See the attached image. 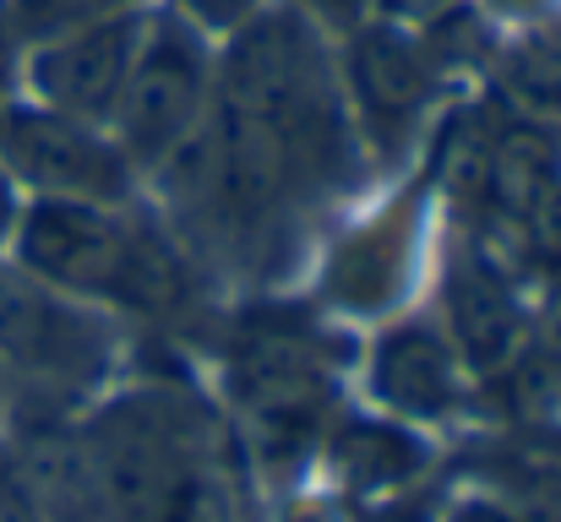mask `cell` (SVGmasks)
I'll list each match as a JSON object with an SVG mask.
<instances>
[{"label": "cell", "mask_w": 561, "mask_h": 522, "mask_svg": "<svg viewBox=\"0 0 561 522\" xmlns=\"http://www.w3.org/2000/svg\"><path fill=\"white\" fill-rule=\"evenodd\" d=\"M339 66L317 22L289 11H262L229 33L213 66L207 126L175 159L196 164V190L229 229L267 223L306 190H322L344 170V98Z\"/></svg>", "instance_id": "6da1fadb"}, {"label": "cell", "mask_w": 561, "mask_h": 522, "mask_svg": "<svg viewBox=\"0 0 561 522\" xmlns=\"http://www.w3.org/2000/svg\"><path fill=\"white\" fill-rule=\"evenodd\" d=\"M88 441L110 522H234V490L207 408L175 386L115 397Z\"/></svg>", "instance_id": "7a4b0ae2"}, {"label": "cell", "mask_w": 561, "mask_h": 522, "mask_svg": "<svg viewBox=\"0 0 561 522\" xmlns=\"http://www.w3.org/2000/svg\"><path fill=\"white\" fill-rule=\"evenodd\" d=\"M16 267L44 289L82 300V305H121V311H175L186 300L181 256L121 207L104 201H60L33 196L16 218Z\"/></svg>", "instance_id": "3957f363"}, {"label": "cell", "mask_w": 561, "mask_h": 522, "mask_svg": "<svg viewBox=\"0 0 561 522\" xmlns=\"http://www.w3.org/2000/svg\"><path fill=\"white\" fill-rule=\"evenodd\" d=\"M213 104V60H207V33H196L175 11L153 16L142 27L131 77L121 88V104L110 115V137L121 153L148 170H164L191 137L207 126Z\"/></svg>", "instance_id": "277c9868"}, {"label": "cell", "mask_w": 561, "mask_h": 522, "mask_svg": "<svg viewBox=\"0 0 561 522\" xmlns=\"http://www.w3.org/2000/svg\"><path fill=\"white\" fill-rule=\"evenodd\" d=\"M0 164L11 170V179H27L38 196L60 201L121 207L131 190V159L104 126H82L38 104L0 115Z\"/></svg>", "instance_id": "5b68a950"}, {"label": "cell", "mask_w": 561, "mask_h": 522, "mask_svg": "<svg viewBox=\"0 0 561 522\" xmlns=\"http://www.w3.org/2000/svg\"><path fill=\"white\" fill-rule=\"evenodd\" d=\"M142 27H148V5L142 11H126V16H110V22H88V27H71V33H55V38L27 44L22 82H27L33 104L49 109V115H66V120H82V126H104L110 131V115H115L121 88L131 77Z\"/></svg>", "instance_id": "8992f818"}, {"label": "cell", "mask_w": 561, "mask_h": 522, "mask_svg": "<svg viewBox=\"0 0 561 522\" xmlns=\"http://www.w3.org/2000/svg\"><path fill=\"white\" fill-rule=\"evenodd\" d=\"M344 88L355 98V115L366 126L381 153H398L436 88V44H425V33L398 27V22H360L350 60H344Z\"/></svg>", "instance_id": "52a82bcc"}, {"label": "cell", "mask_w": 561, "mask_h": 522, "mask_svg": "<svg viewBox=\"0 0 561 522\" xmlns=\"http://www.w3.org/2000/svg\"><path fill=\"white\" fill-rule=\"evenodd\" d=\"M234 386L251 414V436L273 457H295L300 441L317 436L322 425V392L328 370L311 338L300 333H256L234 353Z\"/></svg>", "instance_id": "ba28073f"}, {"label": "cell", "mask_w": 561, "mask_h": 522, "mask_svg": "<svg viewBox=\"0 0 561 522\" xmlns=\"http://www.w3.org/2000/svg\"><path fill=\"white\" fill-rule=\"evenodd\" d=\"M0 359L49 381H93L104 364V333L82 300L0 262Z\"/></svg>", "instance_id": "9c48e42d"}, {"label": "cell", "mask_w": 561, "mask_h": 522, "mask_svg": "<svg viewBox=\"0 0 561 522\" xmlns=\"http://www.w3.org/2000/svg\"><path fill=\"white\" fill-rule=\"evenodd\" d=\"M409 262H414V201H392L381 207L371 223L350 229L322 272V289L339 311H387L403 283H409Z\"/></svg>", "instance_id": "30bf717a"}, {"label": "cell", "mask_w": 561, "mask_h": 522, "mask_svg": "<svg viewBox=\"0 0 561 522\" xmlns=\"http://www.w3.org/2000/svg\"><path fill=\"white\" fill-rule=\"evenodd\" d=\"M447 322H453V338L463 364L474 370H502L513 364V353L524 348V305L507 283V272L491 262V256H458L453 272H447Z\"/></svg>", "instance_id": "8fae6325"}, {"label": "cell", "mask_w": 561, "mask_h": 522, "mask_svg": "<svg viewBox=\"0 0 561 522\" xmlns=\"http://www.w3.org/2000/svg\"><path fill=\"white\" fill-rule=\"evenodd\" d=\"M371 386L387 408H398L409 419H442L463 397V359L436 327L403 322L376 344Z\"/></svg>", "instance_id": "7c38bea8"}, {"label": "cell", "mask_w": 561, "mask_h": 522, "mask_svg": "<svg viewBox=\"0 0 561 522\" xmlns=\"http://www.w3.org/2000/svg\"><path fill=\"white\" fill-rule=\"evenodd\" d=\"M333 452H339L344 479L360 485V490L398 485V479L420 463V446H414L409 436H398V430H376V425H350V430L333 441Z\"/></svg>", "instance_id": "4fadbf2b"}, {"label": "cell", "mask_w": 561, "mask_h": 522, "mask_svg": "<svg viewBox=\"0 0 561 522\" xmlns=\"http://www.w3.org/2000/svg\"><path fill=\"white\" fill-rule=\"evenodd\" d=\"M142 5L148 0H5L22 44H38V38H55V33H71L88 22H110V16H126Z\"/></svg>", "instance_id": "5bb4252c"}, {"label": "cell", "mask_w": 561, "mask_h": 522, "mask_svg": "<svg viewBox=\"0 0 561 522\" xmlns=\"http://www.w3.org/2000/svg\"><path fill=\"white\" fill-rule=\"evenodd\" d=\"M170 11L196 33H240L251 16L267 11V0H175Z\"/></svg>", "instance_id": "9a60e30c"}, {"label": "cell", "mask_w": 561, "mask_h": 522, "mask_svg": "<svg viewBox=\"0 0 561 522\" xmlns=\"http://www.w3.org/2000/svg\"><path fill=\"white\" fill-rule=\"evenodd\" d=\"M22 55H27V44H22V33H16L5 0H0V115L11 109L5 98H11V88L22 82Z\"/></svg>", "instance_id": "2e32d148"}, {"label": "cell", "mask_w": 561, "mask_h": 522, "mask_svg": "<svg viewBox=\"0 0 561 522\" xmlns=\"http://www.w3.org/2000/svg\"><path fill=\"white\" fill-rule=\"evenodd\" d=\"M295 5L322 27H360L376 11V0H295Z\"/></svg>", "instance_id": "e0dca14e"}, {"label": "cell", "mask_w": 561, "mask_h": 522, "mask_svg": "<svg viewBox=\"0 0 561 522\" xmlns=\"http://www.w3.org/2000/svg\"><path fill=\"white\" fill-rule=\"evenodd\" d=\"M0 522H44L33 490L22 485V474H5V468H0Z\"/></svg>", "instance_id": "ac0fdd59"}, {"label": "cell", "mask_w": 561, "mask_h": 522, "mask_svg": "<svg viewBox=\"0 0 561 522\" xmlns=\"http://www.w3.org/2000/svg\"><path fill=\"white\" fill-rule=\"evenodd\" d=\"M16 218H22V196H16V179H11V170L0 164V245L16 234Z\"/></svg>", "instance_id": "d6986e66"}, {"label": "cell", "mask_w": 561, "mask_h": 522, "mask_svg": "<svg viewBox=\"0 0 561 522\" xmlns=\"http://www.w3.org/2000/svg\"><path fill=\"white\" fill-rule=\"evenodd\" d=\"M496 16H535V11H546V0H485Z\"/></svg>", "instance_id": "ffe728a7"}, {"label": "cell", "mask_w": 561, "mask_h": 522, "mask_svg": "<svg viewBox=\"0 0 561 522\" xmlns=\"http://www.w3.org/2000/svg\"><path fill=\"white\" fill-rule=\"evenodd\" d=\"M551 333H557V344H561V272H557V294H551Z\"/></svg>", "instance_id": "44dd1931"}]
</instances>
